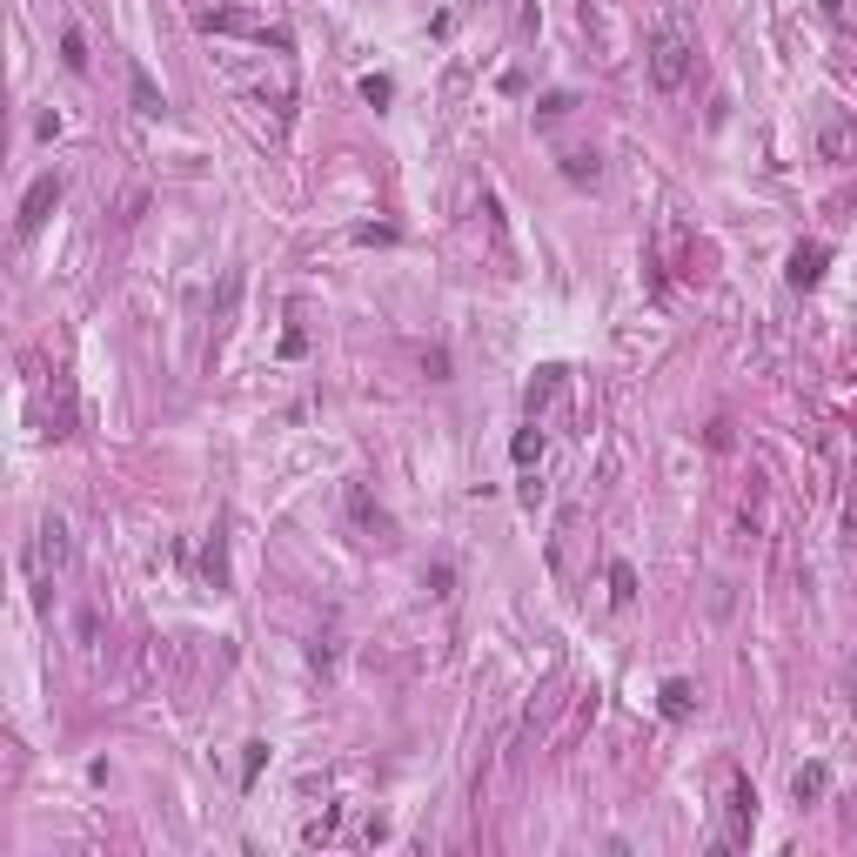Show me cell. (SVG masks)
I'll use <instances>...</instances> for the list:
<instances>
[{
    "instance_id": "ba28073f",
    "label": "cell",
    "mask_w": 857,
    "mask_h": 857,
    "mask_svg": "<svg viewBox=\"0 0 857 857\" xmlns=\"http://www.w3.org/2000/svg\"><path fill=\"white\" fill-rule=\"evenodd\" d=\"M751 817H757V791L744 784V777H730V837H744Z\"/></svg>"
},
{
    "instance_id": "5b68a950",
    "label": "cell",
    "mask_w": 857,
    "mask_h": 857,
    "mask_svg": "<svg viewBox=\"0 0 857 857\" xmlns=\"http://www.w3.org/2000/svg\"><path fill=\"white\" fill-rule=\"evenodd\" d=\"M202 27H208V34H255V41H276V48H289V41H282V34L268 27L261 14H235V8H208V14H202Z\"/></svg>"
},
{
    "instance_id": "9a60e30c",
    "label": "cell",
    "mask_w": 857,
    "mask_h": 857,
    "mask_svg": "<svg viewBox=\"0 0 857 857\" xmlns=\"http://www.w3.org/2000/svg\"><path fill=\"white\" fill-rule=\"evenodd\" d=\"M563 168H570V181H597V154H570Z\"/></svg>"
},
{
    "instance_id": "4fadbf2b",
    "label": "cell",
    "mask_w": 857,
    "mask_h": 857,
    "mask_svg": "<svg viewBox=\"0 0 857 857\" xmlns=\"http://www.w3.org/2000/svg\"><path fill=\"white\" fill-rule=\"evenodd\" d=\"M61 61H67L74 74H88V41H81V27H67V34H61Z\"/></svg>"
},
{
    "instance_id": "52a82bcc",
    "label": "cell",
    "mask_w": 857,
    "mask_h": 857,
    "mask_svg": "<svg viewBox=\"0 0 857 857\" xmlns=\"http://www.w3.org/2000/svg\"><path fill=\"white\" fill-rule=\"evenodd\" d=\"M817 148H824V162H844V154L857 148V128L844 121V114H824V128H817Z\"/></svg>"
},
{
    "instance_id": "6da1fadb",
    "label": "cell",
    "mask_w": 857,
    "mask_h": 857,
    "mask_svg": "<svg viewBox=\"0 0 857 857\" xmlns=\"http://www.w3.org/2000/svg\"><path fill=\"white\" fill-rule=\"evenodd\" d=\"M67 563H74V536H67V523H61V516H41V529H34V542H27V576H34V603H48L54 576H67Z\"/></svg>"
},
{
    "instance_id": "277c9868",
    "label": "cell",
    "mask_w": 857,
    "mask_h": 857,
    "mask_svg": "<svg viewBox=\"0 0 857 857\" xmlns=\"http://www.w3.org/2000/svg\"><path fill=\"white\" fill-rule=\"evenodd\" d=\"M570 388V369L563 362H542L536 375H529V388H523V409H529V422H542V409H550L557 396Z\"/></svg>"
},
{
    "instance_id": "5bb4252c",
    "label": "cell",
    "mask_w": 857,
    "mask_h": 857,
    "mask_svg": "<svg viewBox=\"0 0 857 857\" xmlns=\"http://www.w3.org/2000/svg\"><path fill=\"white\" fill-rule=\"evenodd\" d=\"M135 107H141V114H162V94H154V81H148L141 67H135Z\"/></svg>"
},
{
    "instance_id": "8fae6325",
    "label": "cell",
    "mask_w": 857,
    "mask_h": 857,
    "mask_svg": "<svg viewBox=\"0 0 857 857\" xmlns=\"http://www.w3.org/2000/svg\"><path fill=\"white\" fill-rule=\"evenodd\" d=\"M610 603H616V610L637 603V570H630V563H610Z\"/></svg>"
},
{
    "instance_id": "8992f818",
    "label": "cell",
    "mask_w": 857,
    "mask_h": 857,
    "mask_svg": "<svg viewBox=\"0 0 857 857\" xmlns=\"http://www.w3.org/2000/svg\"><path fill=\"white\" fill-rule=\"evenodd\" d=\"M824 261H831V248H824V242H804V248H791V268H784V276H791V289H817V282H824Z\"/></svg>"
},
{
    "instance_id": "9c48e42d",
    "label": "cell",
    "mask_w": 857,
    "mask_h": 857,
    "mask_svg": "<svg viewBox=\"0 0 857 857\" xmlns=\"http://www.w3.org/2000/svg\"><path fill=\"white\" fill-rule=\"evenodd\" d=\"M824 791H831V770H824V764H797V777H791V797H797V804H817Z\"/></svg>"
},
{
    "instance_id": "e0dca14e",
    "label": "cell",
    "mask_w": 857,
    "mask_h": 857,
    "mask_svg": "<svg viewBox=\"0 0 857 857\" xmlns=\"http://www.w3.org/2000/svg\"><path fill=\"white\" fill-rule=\"evenodd\" d=\"M837 8H844V0H824V14H837Z\"/></svg>"
},
{
    "instance_id": "7a4b0ae2",
    "label": "cell",
    "mask_w": 857,
    "mask_h": 857,
    "mask_svg": "<svg viewBox=\"0 0 857 857\" xmlns=\"http://www.w3.org/2000/svg\"><path fill=\"white\" fill-rule=\"evenodd\" d=\"M690 67H696V48L683 41L677 27H664V34L650 41V81L664 88V94H677V88L690 81Z\"/></svg>"
},
{
    "instance_id": "ac0fdd59",
    "label": "cell",
    "mask_w": 857,
    "mask_h": 857,
    "mask_svg": "<svg viewBox=\"0 0 857 857\" xmlns=\"http://www.w3.org/2000/svg\"><path fill=\"white\" fill-rule=\"evenodd\" d=\"M850 704H857V670H850Z\"/></svg>"
},
{
    "instance_id": "30bf717a",
    "label": "cell",
    "mask_w": 857,
    "mask_h": 857,
    "mask_svg": "<svg viewBox=\"0 0 857 857\" xmlns=\"http://www.w3.org/2000/svg\"><path fill=\"white\" fill-rule=\"evenodd\" d=\"M690 711H696V683H690V677H670V683H664V717L683 724Z\"/></svg>"
},
{
    "instance_id": "7c38bea8",
    "label": "cell",
    "mask_w": 857,
    "mask_h": 857,
    "mask_svg": "<svg viewBox=\"0 0 857 857\" xmlns=\"http://www.w3.org/2000/svg\"><path fill=\"white\" fill-rule=\"evenodd\" d=\"M510 456H516V470H529V462H542V428H536V422H529L523 436H516V449H510Z\"/></svg>"
},
{
    "instance_id": "3957f363",
    "label": "cell",
    "mask_w": 857,
    "mask_h": 857,
    "mask_svg": "<svg viewBox=\"0 0 857 857\" xmlns=\"http://www.w3.org/2000/svg\"><path fill=\"white\" fill-rule=\"evenodd\" d=\"M54 202H61V175L48 168L41 181H34V188H27V202H21V215H14V228H21V235H34V228H41V221L54 215Z\"/></svg>"
},
{
    "instance_id": "2e32d148",
    "label": "cell",
    "mask_w": 857,
    "mask_h": 857,
    "mask_svg": "<svg viewBox=\"0 0 857 857\" xmlns=\"http://www.w3.org/2000/svg\"><path fill=\"white\" fill-rule=\"evenodd\" d=\"M261 764H268V744H248V757H242V784H255Z\"/></svg>"
}]
</instances>
